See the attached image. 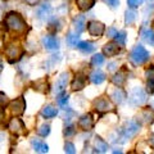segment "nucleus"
<instances>
[{
  "instance_id": "6ab92c4d",
  "label": "nucleus",
  "mask_w": 154,
  "mask_h": 154,
  "mask_svg": "<svg viewBox=\"0 0 154 154\" xmlns=\"http://www.w3.org/2000/svg\"><path fill=\"white\" fill-rule=\"evenodd\" d=\"M141 37L143 40L150 45H154V31L150 28H144L141 31Z\"/></svg>"
},
{
  "instance_id": "79ce46f5",
  "label": "nucleus",
  "mask_w": 154,
  "mask_h": 154,
  "mask_svg": "<svg viewBox=\"0 0 154 154\" xmlns=\"http://www.w3.org/2000/svg\"><path fill=\"white\" fill-rule=\"evenodd\" d=\"M116 33H117V31H116V28H113V27L108 30V36H109V37H114Z\"/></svg>"
},
{
  "instance_id": "39448f33",
  "label": "nucleus",
  "mask_w": 154,
  "mask_h": 154,
  "mask_svg": "<svg viewBox=\"0 0 154 154\" xmlns=\"http://www.w3.org/2000/svg\"><path fill=\"white\" fill-rule=\"evenodd\" d=\"M139 128H140V126L135 122V121H128L126 122V125L122 127L121 130V135H122V137L126 140V139H130V137H132L135 136V135L137 134L139 131Z\"/></svg>"
},
{
  "instance_id": "aec40b11",
  "label": "nucleus",
  "mask_w": 154,
  "mask_h": 154,
  "mask_svg": "<svg viewBox=\"0 0 154 154\" xmlns=\"http://www.w3.org/2000/svg\"><path fill=\"white\" fill-rule=\"evenodd\" d=\"M76 4L81 11H90L95 5V0H76Z\"/></svg>"
},
{
  "instance_id": "20e7f679",
  "label": "nucleus",
  "mask_w": 154,
  "mask_h": 154,
  "mask_svg": "<svg viewBox=\"0 0 154 154\" xmlns=\"http://www.w3.org/2000/svg\"><path fill=\"white\" fill-rule=\"evenodd\" d=\"M128 99H130V103H131L132 105H136V107H139V105H143L144 103H145L146 95L143 91V89L135 88L131 91V94H130V98Z\"/></svg>"
},
{
  "instance_id": "a18cd8bd",
  "label": "nucleus",
  "mask_w": 154,
  "mask_h": 154,
  "mask_svg": "<svg viewBox=\"0 0 154 154\" xmlns=\"http://www.w3.org/2000/svg\"><path fill=\"white\" fill-rule=\"evenodd\" d=\"M153 108H154V103H153Z\"/></svg>"
},
{
  "instance_id": "37998d69",
  "label": "nucleus",
  "mask_w": 154,
  "mask_h": 154,
  "mask_svg": "<svg viewBox=\"0 0 154 154\" xmlns=\"http://www.w3.org/2000/svg\"><path fill=\"white\" fill-rule=\"evenodd\" d=\"M3 119H4V110L0 108V123L3 122Z\"/></svg>"
},
{
  "instance_id": "dca6fc26",
  "label": "nucleus",
  "mask_w": 154,
  "mask_h": 154,
  "mask_svg": "<svg viewBox=\"0 0 154 154\" xmlns=\"http://www.w3.org/2000/svg\"><path fill=\"white\" fill-rule=\"evenodd\" d=\"M110 98L114 103L117 104H121L125 99H126V93H125V90H122L121 88H117L114 91H112V94H110Z\"/></svg>"
},
{
  "instance_id": "a19ab883",
  "label": "nucleus",
  "mask_w": 154,
  "mask_h": 154,
  "mask_svg": "<svg viewBox=\"0 0 154 154\" xmlns=\"http://www.w3.org/2000/svg\"><path fill=\"white\" fill-rule=\"evenodd\" d=\"M107 3L109 4L110 7H113V8L119 5V0H107Z\"/></svg>"
},
{
  "instance_id": "6e6552de",
  "label": "nucleus",
  "mask_w": 154,
  "mask_h": 154,
  "mask_svg": "<svg viewBox=\"0 0 154 154\" xmlns=\"http://www.w3.org/2000/svg\"><path fill=\"white\" fill-rule=\"evenodd\" d=\"M8 128H9V131L13 132V134L21 135V134H23V131H25V125H23V122L19 118H12L11 121H9Z\"/></svg>"
},
{
  "instance_id": "b1692460",
  "label": "nucleus",
  "mask_w": 154,
  "mask_h": 154,
  "mask_svg": "<svg viewBox=\"0 0 154 154\" xmlns=\"http://www.w3.org/2000/svg\"><path fill=\"white\" fill-rule=\"evenodd\" d=\"M41 114H42V117H45V118H53L58 114V110L54 107H51V105H48V107L42 108Z\"/></svg>"
},
{
  "instance_id": "a878e982",
  "label": "nucleus",
  "mask_w": 154,
  "mask_h": 154,
  "mask_svg": "<svg viewBox=\"0 0 154 154\" xmlns=\"http://www.w3.org/2000/svg\"><path fill=\"white\" fill-rule=\"evenodd\" d=\"M37 12H38V17H40L41 19H46L48 17L50 16L51 9H50V7L48 5V4H45V5H41L40 8H38Z\"/></svg>"
},
{
  "instance_id": "f704fd0d",
  "label": "nucleus",
  "mask_w": 154,
  "mask_h": 154,
  "mask_svg": "<svg viewBox=\"0 0 154 154\" xmlns=\"http://www.w3.org/2000/svg\"><path fill=\"white\" fill-rule=\"evenodd\" d=\"M64 152H66V153H69V154L76 153L75 145H73L72 143H66V145H64Z\"/></svg>"
},
{
  "instance_id": "c756f323",
  "label": "nucleus",
  "mask_w": 154,
  "mask_h": 154,
  "mask_svg": "<svg viewBox=\"0 0 154 154\" xmlns=\"http://www.w3.org/2000/svg\"><path fill=\"white\" fill-rule=\"evenodd\" d=\"M135 19H136V13L132 12V11H127L126 12V19H125L126 25H132Z\"/></svg>"
},
{
  "instance_id": "2eb2a0df",
  "label": "nucleus",
  "mask_w": 154,
  "mask_h": 154,
  "mask_svg": "<svg viewBox=\"0 0 154 154\" xmlns=\"http://www.w3.org/2000/svg\"><path fill=\"white\" fill-rule=\"evenodd\" d=\"M32 148L33 150L37 152V153H48L49 152V146H48V144H45L44 141L38 140V139H32Z\"/></svg>"
},
{
  "instance_id": "9d476101",
  "label": "nucleus",
  "mask_w": 154,
  "mask_h": 154,
  "mask_svg": "<svg viewBox=\"0 0 154 154\" xmlns=\"http://www.w3.org/2000/svg\"><path fill=\"white\" fill-rule=\"evenodd\" d=\"M79 126L84 130V131H89L94 127V118L91 114H85L80 118L79 121Z\"/></svg>"
},
{
  "instance_id": "412c9836",
  "label": "nucleus",
  "mask_w": 154,
  "mask_h": 154,
  "mask_svg": "<svg viewBox=\"0 0 154 154\" xmlns=\"http://www.w3.org/2000/svg\"><path fill=\"white\" fill-rule=\"evenodd\" d=\"M95 148H96V152L98 153H105L108 150V144L100 136H96L95 137Z\"/></svg>"
},
{
  "instance_id": "f257e3e1",
  "label": "nucleus",
  "mask_w": 154,
  "mask_h": 154,
  "mask_svg": "<svg viewBox=\"0 0 154 154\" xmlns=\"http://www.w3.org/2000/svg\"><path fill=\"white\" fill-rule=\"evenodd\" d=\"M4 23H5V26H7L8 30H11L13 32H17V33L25 32L26 27H27V23L25 22V19L22 18L21 14H18L16 12L8 13Z\"/></svg>"
},
{
  "instance_id": "cd10ccee",
  "label": "nucleus",
  "mask_w": 154,
  "mask_h": 154,
  "mask_svg": "<svg viewBox=\"0 0 154 154\" xmlns=\"http://www.w3.org/2000/svg\"><path fill=\"white\" fill-rule=\"evenodd\" d=\"M68 99H69V96H68V94H66L64 91H62V93H59V95H58V103H59L60 107H66L67 103H68Z\"/></svg>"
},
{
  "instance_id": "4c0bfd02",
  "label": "nucleus",
  "mask_w": 154,
  "mask_h": 154,
  "mask_svg": "<svg viewBox=\"0 0 154 154\" xmlns=\"http://www.w3.org/2000/svg\"><path fill=\"white\" fill-rule=\"evenodd\" d=\"M8 103V98L4 93H0V107H4Z\"/></svg>"
},
{
  "instance_id": "e433bc0d",
  "label": "nucleus",
  "mask_w": 154,
  "mask_h": 154,
  "mask_svg": "<svg viewBox=\"0 0 154 154\" xmlns=\"http://www.w3.org/2000/svg\"><path fill=\"white\" fill-rule=\"evenodd\" d=\"M64 135H66L67 137H69V136H72V135H75V128H73V126L66 127V130H64Z\"/></svg>"
},
{
  "instance_id": "72a5a7b5",
  "label": "nucleus",
  "mask_w": 154,
  "mask_h": 154,
  "mask_svg": "<svg viewBox=\"0 0 154 154\" xmlns=\"http://www.w3.org/2000/svg\"><path fill=\"white\" fill-rule=\"evenodd\" d=\"M127 4L131 9H136L143 4V0H127Z\"/></svg>"
},
{
  "instance_id": "5701e85b",
  "label": "nucleus",
  "mask_w": 154,
  "mask_h": 154,
  "mask_svg": "<svg viewBox=\"0 0 154 154\" xmlns=\"http://www.w3.org/2000/svg\"><path fill=\"white\" fill-rule=\"evenodd\" d=\"M77 48L84 53H91V51L95 50V45L90 41H81V42L77 44Z\"/></svg>"
},
{
  "instance_id": "ddd939ff",
  "label": "nucleus",
  "mask_w": 154,
  "mask_h": 154,
  "mask_svg": "<svg viewBox=\"0 0 154 154\" xmlns=\"http://www.w3.org/2000/svg\"><path fill=\"white\" fill-rule=\"evenodd\" d=\"M85 86H86V77L82 76V75H77L75 77V80L72 81V84H71V88H72V90H73V91L82 90Z\"/></svg>"
},
{
  "instance_id": "c85d7f7f",
  "label": "nucleus",
  "mask_w": 154,
  "mask_h": 154,
  "mask_svg": "<svg viewBox=\"0 0 154 154\" xmlns=\"http://www.w3.org/2000/svg\"><path fill=\"white\" fill-rule=\"evenodd\" d=\"M114 37H116V41H117L119 45H125V44H126V32H123V31L117 32Z\"/></svg>"
},
{
  "instance_id": "4468645a",
  "label": "nucleus",
  "mask_w": 154,
  "mask_h": 154,
  "mask_svg": "<svg viewBox=\"0 0 154 154\" xmlns=\"http://www.w3.org/2000/svg\"><path fill=\"white\" fill-rule=\"evenodd\" d=\"M140 121L145 125H152L154 122V112L152 109H143L140 116H139Z\"/></svg>"
},
{
  "instance_id": "393cba45",
  "label": "nucleus",
  "mask_w": 154,
  "mask_h": 154,
  "mask_svg": "<svg viewBox=\"0 0 154 154\" xmlns=\"http://www.w3.org/2000/svg\"><path fill=\"white\" fill-rule=\"evenodd\" d=\"M75 28L76 33H81L85 28V17L84 16H77L75 18Z\"/></svg>"
},
{
  "instance_id": "58836bf2",
  "label": "nucleus",
  "mask_w": 154,
  "mask_h": 154,
  "mask_svg": "<svg viewBox=\"0 0 154 154\" xmlns=\"http://www.w3.org/2000/svg\"><path fill=\"white\" fill-rule=\"evenodd\" d=\"M146 77H148V80H154V67H152V68H149L146 71Z\"/></svg>"
},
{
  "instance_id": "c03bdc74",
  "label": "nucleus",
  "mask_w": 154,
  "mask_h": 154,
  "mask_svg": "<svg viewBox=\"0 0 154 154\" xmlns=\"http://www.w3.org/2000/svg\"><path fill=\"white\" fill-rule=\"evenodd\" d=\"M26 2H27L28 4H30V5H33V4H36L37 0H26Z\"/></svg>"
},
{
  "instance_id": "7c9ffc66",
  "label": "nucleus",
  "mask_w": 154,
  "mask_h": 154,
  "mask_svg": "<svg viewBox=\"0 0 154 154\" xmlns=\"http://www.w3.org/2000/svg\"><path fill=\"white\" fill-rule=\"evenodd\" d=\"M37 132H38L40 136L45 137V136H48V135L50 134V126L49 125H42V126H40V128L37 130Z\"/></svg>"
},
{
  "instance_id": "f03ea898",
  "label": "nucleus",
  "mask_w": 154,
  "mask_h": 154,
  "mask_svg": "<svg viewBox=\"0 0 154 154\" xmlns=\"http://www.w3.org/2000/svg\"><path fill=\"white\" fill-rule=\"evenodd\" d=\"M130 59H131L132 63L136 64V66L144 64L149 59V51L143 45H137L132 49L131 54H130Z\"/></svg>"
},
{
  "instance_id": "49530a36",
  "label": "nucleus",
  "mask_w": 154,
  "mask_h": 154,
  "mask_svg": "<svg viewBox=\"0 0 154 154\" xmlns=\"http://www.w3.org/2000/svg\"><path fill=\"white\" fill-rule=\"evenodd\" d=\"M153 26H154V22H153Z\"/></svg>"
},
{
  "instance_id": "4be33fe9",
  "label": "nucleus",
  "mask_w": 154,
  "mask_h": 154,
  "mask_svg": "<svg viewBox=\"0 0 154 154\" xmlns=\"http://www.w3.org/2000/svg\"><path fill=\"white\" fill-rule=\"evenodd\" d=\"M67 81H68V75L63 73L57 81V93L59 94L62 91H64V88L67 86Z\"/></svg>"
},
{
  "instance_id": "f8f14e48",
  "label": "nucleus",
  "mask_w": 154,
  "mask_h": 154,
  "mask_svg": "<svg viewBox=\"0 0 154 154\" xmlns=\"http://www.w3.org/2000/svg\"><path fill=\"white\" fill-rule=\"evenodd\" d=\"M42 44H44L45 49H48V50H58V48H59L58 40L54 36H50V35L42 38Z\"/></svg>"
},
{
  "instance_id": "9b49d317",
  "label": "nucleus",
  "mask_w": 154,
  "mask_h": 154,
  "mask_svg": "<svg viewBox=\"0 0 154 154\" xmlns=\"http://www.w3.org/2000/svg\"><path fill=\"white\" fill-rule=\"evenodd\" d=\"M119 51H121V48H119L118 42H109V44L104 45V48H103V53H104V55H107V57H114V55H117Z\"/></svg>"
},
{
  "instance_id": "f3484780",
  "label": "nucleus",
  "mask_w": 154,
  "mask_h": 154,
  "mask_svg": "<svg viewBox=\"0 0 154 154\" xmlns=\"http://www.w3.org/2000/svg\"><path fill=\"white\" fill-rule=\"evenodd\" d=\"M104 80H105V75L103 73L102 71L96 69V71H94V72H91V75H90V81H91L93 84L100 85L102 82H104Z\"/></svg>"
},
{
  "instance_id": "7ed1b4c3",
  "label": "nucleus",
  "mask_w": 154,
  "mask_h": 154,
  "mask_svg": "<svg viewBox=\"0 0 154 154\" xmlns=\"http://www.w3.org/2000/svg\"><path fill=\"white\" fill-rule=\"evenodd\" d=\"M5 54H7V58L8 60L11 62V63H14V62H17L19 58L22 57L23 54V50L22 48L19 45H16V44H11L7 46L5 49Z\"/></svg>"
},
{
  "instance_id": "423d86ee",
  "label": "nucleus",
  "mask_w": 154,
  "mask_h": 154,
  "mask_svg": "<svg viewBox=\"0 0 154 154\" xmlns=\"http://www.w3.org/2000/svg\"><path fill=\"white\" fill-rule=\"evenodd\" d=\"M9 109H11L13 116L23 114V112H25V109H26V102H25V99H23V96H19L18 99L11 102V104H9Z\"/></svg>"
},
{
  "instance_id": "ea45409f",
  "label": "nucleus",
  "mask_w": 154,
  "mask_h": 154,
  "mask_svg": "<svg viewBox=\"0 0 154 154\" xmlns=\"http://www.w3.org/2000/svg\"><path fill=\"white\" fill-rule=\"evenodd\" d=\"M148 144L154 149V132L149 134V137H148Z\"/></svg>"
},
{
  "instance_id": "a211bd4d",
  "label": "nucleus",
  "mask_w": 154,
  "mask_h": 154,
  "mask_svg": "<svg viewBox=\"0 0 154 154\" xmlns=\"http://www.w3.org/2000/svg\"><path fill=\"white\" fill-rule=\"evenodd\" d=\"M33 89H35L36 91H38V93H42V94H45L49 91V84H48V81L46 80H37L36 82H33Z\"/></svg>"
},
{
  "instance_id": "2f4dec72",
  "label": "nucleus",
  "mask_w": 154,
  "mask_h": 154,
  "mask_svg": "<svg viewBox=\"0 0 154 154\" xmlns=\"http://www.w3.org/2000/svg\"><path fill=\"white\" fill-rule=\"evenodd\" d=\"M77 41H79V35L77 33H69L67 37V42L71 46H77Z\"/></svg>"
},
{
  "instance_id": "bb28decb",
  "label": "nucleus",
  "mask_w": 154,
  "mask_h": 154,
  "mask_svg": "<svg viewBox=\"0 0 154 154\" xmlns=\"http://www.w3.org/2000/svg\"><path fill=\"white\" fill-rule=\"evenodd\" d=\"M104 63V55L103 54H95L93 58H91V64L95 67H99Z\"/></svg>"
},
{
  "instance_id": "c9c22d12",
  "label": "nucleus",
  "mask_w": 154,
  "mask_h": 154,
  "mask_svg": "<svg viewBox=\"0 0 154 154\" xmlns=\"http://www.w3.org/2000/svg\"><path fill=\"white\" fill-rule=\"evenodd\" d=\"M146 88H148V93L149 94H154V80H148Z\"/></svg>"
},
{
  "instance_id": "473e14b6",
  "label": "nucleus",
  "mask_w": 154,
  "mask_h": 154,
  "mask_svg": "<svg viewBox=\"0 0 154 154\" xmlns=\"http://www.w3.org/2000/svg\"><path fill=\"white\" fill-rule=\"evenodd\" d=\"M125 76L122 75V73H117V75H114V77L112 79V81H113V84L114 85H117V86H121L123 82H125Z\"/></svg>"
},
{
  "instance_id": "0eeeda50",
  "label": "nucleus",
  "mask_w": 154,
  "mask_h": 154,
  "mask_svg": "<svg viewBox=\"0 0 154 154\" xmlns=\"http://www.w3.org/2000/svg\"><path fill=\"white\" fill-rule=\"evenodd\" d=\"M105 27L102 22H98V21H90L88 23V31L91 36L94 37H100L104 33Z\"/></svg>"
},
{
  "instance_id": "1a4fd4ad",
  "label": "nucleus",
  "mask_w": 154,
  "mask_h": 154,
  "mask_svg": "<svg viewBox=\"0 0 154 154\" xmlns=\"http://www.w3.org/2000/svg\"><path fill=\"white\" fill-rule=\"evenodd\" d=\"M94 108L98 110V112L103 113V112H108V110H110L113 108V105L110 104V102L107 98H99L94 102Z\"/></svg>"
}]
</instances>
